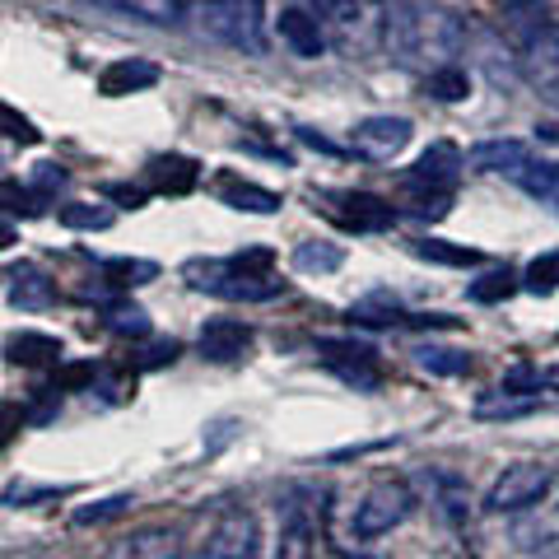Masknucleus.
Masks as SVG:
<instances>
[{
	"instance_id": "f8f14e48",
	"label": "nucleus",
	"mask_w": 559,
	"mask_h": 559,
	"mask_svg": "<svg viewBox=\"0 0 559 559\" xmlns=\"http://www.w3.org/2000/svg\"><path fill=\"white\" fill-rule=\"evenodd\" d=\"M154 84H159V66H154V61H140V57H121V61H112V66H103L98 94L127 98V94H140V90H154Z\"/></svg>"
},
{
	"instance_id": "9d476101",
	"label": "nucleus",
	"mask_w": 559,
	"mask_h": 559,
	"mask_svg": "<svg viewBox=\"0 0 559 559\" xmlns=\"http://www.w3.org/2000/svg\"><path fill=\"white\" fill-rule=\"evenodd\" d=\"M197 345L210 364H238V359H248V349H252V326L234 322V318H210L201 326Z\"/></svg>"
},
{
	"instance_id": "f03ea898",
	"label": "nucleus",
	"mask_w": 559,
	"mask_h": 559,
	"mask_svg": "<svg viewBox=\"0 0 559 559\" xmlns=\"http://www.w3.org/2000/svg\"><path fill=\"white\" fill-rule=\"evenodd\" d=\"M187 14L210 43L238 51H266V10H261V0H197Z\"/></svg>"
},
{
	"instance_id": "a211bd4d",
	"label": "nucleus",
	"mask_w": 559,
	"mask_h": 559,
	"mask_svg": "<svg viewBox=\"0 0 559 559\" xmlns=\"http://www.w3.org/2000/svg\"><path fill=\"white\" fill-rule=\"evenodd\" d=\"M10 364H24V369H43V364L61 359V341L47 336V331H20V336L5 341Z\"/></svg>"
},
{
	"instance_id": "a878e982",
	"label": "nucleus",
	"mask_w": 559,
	"mask_h": 559,
	"mask_svg": "<svg viewBox=\"0 0 559 559\" xmlns=\"http://www.w3.org/2000/svg\"><path fill=\"white\" fill-rule=\"evenodd\" d=\"M522 289V280L503 266V271H489V275H480L476 285H471V299L476 304H503V299H513V294Z\"/></svg>"
},
{
	"instance_id": "4c0bfd02",
	"label": "nucleus",
	"mask_w": 559,
	"mask_h": 559,
	"mask_svg": "<svg viewBox=\"0 0 559 559\" xmlns=\"http://www.w3.org/2000/svg\"><path fill=\"white\" fill-rule=\"evenodd\" d=\"M173 359H178V345H173V341H159V345H154L150 355H145V369H159V364H173Z\"/></svg>"
},
{
	"instance_id": "cd10ccee",
	"label": "nucleus",
	"mask_w": 559,
	"mask_h": 559,
	"mask_svg": "<svg viewBox=\"0 0 559 559\" xmlns=\"http://www.w3.org/2000/svg\"><path fill=\"white\" fill-rule=\"evenodd\" d=\"M61 224H66V229L94 234V229H108V224H112V210L108 205H84V201H75V205H61Z\"/></svg>"
},
{
	"instance_id": "393cba45",
	"label": "nucleus",
	"mask_w": 559,
	"mask_h": 559,
	"mask_svg": "<svg viewBox=\"0 0 559 559\" xmlns=\"http://www.w3.org/2000/svg\"><path fill=\"white\" fill-rule=\"evenodd\" d=\"M345 261V252L336 248V242H322V238H312V242H299V248H294V266L299 271H336Z\"/></svg>"
},
{
	"instance_id": "0eeeda50",
	"label": "nucleus",
	"mask_w": 559,
	"mask_h": 559,
	"mask_svg": "<svg viewBox=\"0 0 559 559\" xmlns=\"http://www.w3.org/2000/svg\"><path fill=\"white\" fill-rule=\"evenodd\" d=\"M411 121L406 117H364L355 131H349V150L364 154V159H396L401 150L411 145Z\"/></svg>"
},
{
	"instance_id": "e433bc0d",
	"label": "nucleus",
	"mask_w": 559,
	"mask_h": 559,
	"mask_svg": "<svg viewBox=\"0 0 559 559\" xmlns=\"http://www.w3.org/2000/svg\"><path fill=\"white\" fill-rule=\"evenodd\" d=\"M84 382H94V364H70L57 373V388H84Z\"/></svg>"
},
{
	"instance_id": "412c9836",
	"label": "nucleus",
	"mask_w": 559,
	"mask_h": 559,
	"mask_svg": "<svg viewBox=\"0 0 559 559\" xmlns=\"http://www.w3.org/2000/svg\"><path fill=\"white\" fill-rule=\"evenodd\" d=\"M159 275V266L145 257H108L103 261V280H112L117 289H135V285H150Z\"/></svg>"
},
{
	"instance_id": "58836bf2",
	"label": "nucleus",
	"mask_w": 559,
	"mask_h": 559,
	"mask_svg": "<svg viewBox=\"0 0 559 559\" xmlns=\"http://www.w3.org/2000/svg\"><path fill=\"white\" fill-rule=\"evenodd\" d=\"M112 197H117V201H131V205H140V201H145V191H135V187H112Z\"/></svg>"
},
{
	"instance_id": "ddd939ff",
	"label": "nucleus",
	"mask_w": 559,
	"mask_h": 559,
	"mask_svg": "<svg viewBox=\"0 0 559 559\" xmlns=\"http://www.w3.org/2000/svg\"><path fill=\"white\" fill-rule=\"evenodd\" d=\"M312 555V518L304 503H285L280 509V527H275V546L271 559H308Z\"/></svg>"
},
{
	"instance_id": "5701e85b",
	"label": "nucleus",
	"mask_w": 559,
	"mask_h": 559,
	"mask_svg": "<svg viewBox=\"0 0 559 559\" xmlns=\"http://www.w3.org/2000/svg\"><path fill=\"white\" fill-rule=\"evenodd\" d=\"M117 10H127L131 20H145V24H178L187 14L182 0H117Z\"/></svg>"
},
{
	"instance_id": "473e14b6",
	"label": "nucleus",
	"mask_w": 559,
	"mask_h": 559,
	"mask_svg": "<svg viewBox=\"0 0 559 559\" xmlns=\"http://www.w3.org/2000/svg\"><path fill=\"white\" fill-rule=\"evenodd\" d=\"M308 5L326 24H355L359 20V0H308Z\"/></svg>"
},
{
	"instance_id": "2eb2a0df",
	"label": "nucleus",
	"mask_w": 559,
	"mask_h": 559,
	"mask_svg": "<svg viewBox=\"0 0 559 559\" xmlns=\"http://www.w3.org/2000/svg\"><path fill=\"white\" fill-rule=\"evenodd\" d=\"M466 164L480 173H509V178H518V173L532 164V150L522 145V140H480V145L466 154Z\"/></svg>"
},
{
	"instance_id": "a19ab883",
	"label": "nucleus",
	"mask_w": 559,
	"mask_h": 559,
	"mask_svg": "<svg viewBox=\"0 0 559 559\" xmlns=\"http://www.w3.org/2000/svg\"><path fill=\"white\" fill-rule=\"evenodd\" d=\"M201 559H205V555H201Z\"/></svg>"
},
{
	"instance_id": "7c9ffc66",
	"label": "nucleus",
	"mask_w": 559,
	"mask_h": 559,
	"mask_svg": "<svg viewBox=\"0 0 559 559\" xmlns=\"http://www.w3.org/2000/svg\"><path fill=\"white\" fill-rule=\"evenodd\" d=\"M433 489H439V509L448 513V522H466V485L457 476L433 471Z\"/></svg>"
},
{
	"instance_id": "dca6fc26",
	"label": "nucleus",
	"mask_w": 559,
	"mask_h": 559,
	"mask_svg": "<svg viewBox=\"0 0 559 559\" xmlns=\"http://www.w3.org/2000/svg\"><path fill=\"white\" fill-rule=\"evenodd\" d=\"M280 43H285L294 57H322L326 51V33L318 14H304V10H285L280 14Z\"/></svg>"
},
{
	"instance_id": "20e7f679",
	"label": "nucleus",
	"mask_w": 559,
	"mask_h": 559,
	"mask_svg": "<svg viewBox=\"0 0 559 559\" xmlns=\"http://www.w3.org/2000/svg\"><path fill=\"white\" fill-rule=\"evenodd\" d=\"M415 513V495L406 480H378L369 495H364L355 503V518H349V532H355L359 540H378L396 532L401 522H406Z\"/></svg>"
},
{
	"instance_id": "9b49d317",
	"label": "nucleus",
	"mask_w": 559,
	"mask_h": 559,
	"mask_svg": "<svg viewBox=\"0 0 559 559\" xmlns=\"http://www.w3.org/2000/svg\"><path fill=\"white\" fill-rule=\"evenodd\" d=\"M326 364L355 388H378V349L369 341H322Z\"/></svg>"
},
{
	"instance_id": "aec40b11",
	"label": "nucleus",
	"mask_w": 559,
	"mask_h": 559,
	"mask_svg": "<svg viewBox=\"0 0 559 559\" xmlns=\"http://www.w3.org/2000/svg\"><path fill=\"white\" fill-rule=\"evenodd\" d=\"M341 205H345L341 210L345 224H355V229H388V224L396 219V210L382 197H369V191H345Z\"/></svg>"
},
{
	"instance_id": "c9c22d12",
	"label": "nucleus",
	"mask_w": 559,
	"mask_h": 559,
	"mask_svg": "<svg viewBox=\"0 0 559 559\" xmlns=\"http://www.w3.org/2000/svg\"><path fill=\"white\" fill-rule=\"evenodd\" d=\"M0 117H5V135H10V140H20V145H33V140H38V131H33V121H24L14 108H0Z\"/></svg>"
},
{
	"instance_id": "f3484780",
	"label": "nucleus",
	"mask_w": 559,
	"mask_h": 559,
	"mask_svg": "<svg viewBox=\"0 0 559 559\" xmlns=\"http://www.w3.org/2000/svg\"><path fill=\"white\" fill-rule=\"evenodd\" d=\"M145 178L154 182V191H173V197H182V191L197 187L201 164L187 159V154H154L150 168H145Z\"/></svg>"
},
{
	"instance_id": "1a4fd4ad",
	"label": "nucleus",
	"mask_w": 559,
	"mask_h": 559,
	"mask_svg": "<svg viewBox=\"0 0 559 559\" xmlns=\"http://www.w3.org/2000/svg\"><path fill=\"white\" fill-rule=\"evenodd\" d=\"M462 168H466V159L457 154V145L439 140V145H429L415 159V168L406 173V191H452V187H457Z\"/></svg>"
},
{
	"instance_id": "72a5a7b5",
	"label": "nucleus",
	"mask_w": 559,
	"mask_h": 559,
	"mask_svg": "<svg viewBox=\"0 0 559 559\" xmlns=\"http://www.w3.org/2000/svg\"><path fill=\"white\" fill-rule=\"evenodd\" d=\"M127 495H117V499H103V503H94V509H80L75 513V522H80V527H90V522H108V518H121V513H127Z\"/></svg>"
},
{
	"instance_id": "6e6552de",
	"label": "nucleus",
	"mask_w": 559,
	"mask_h": 559,
	"mask_svg": "<svg viewBox=\"0 0 559 559\" xmlns=\"http://www.w3.org/2000/svg\"><path fill=\"white\" fill-rule=\"evenodd\" d=\"M205 559H257V518L229 509L205 536Z\"/></svg>"
},
{
	"instance_id": "bb28decb",
	"label": "nucleus",
	"mask_w": 559,
	"mask_h": 559,
	"mask_svg": "<svg viewBox=\"0 0 559 559\" xmlns=\"http://www.w3.org/2000/svg\"><path fill=\"white\" fill-rule=\"evenodd\" d=\"M103 326L117 331V336H150V312L135 304H112L103 312Z\"/></svg>"
},
{
	"instance_id": "39448f33",
	"label": "nucleus",
	"mask_w": 559,
	"mask_h": 559,
	"mask_svg": "<svg viewBox=\"0 0 559 559\" xmlns=\"http://www.w3.org/2000/svg\"><path fill=\"white\" fill-rule=\"evenodd\" d=\"M550 485H555L550 466H509L495 485H489L485 513H522V509H532V503L546 499Z\"/></svg>"
},
{
	"instance_id": "6ab92c4d",
	"label": "nucleus",
	"mask_w": 559,
	"mask_h": 559,
	"mask_svg": "<svg viewBox=\"0 0 559 559\" xmlns=\"http://www.w3.org/2000/svg\"><path fill=\"white\" fill-rule=\"evenodd\" d=\"M219 201L224 205H234V210H248V215H275L280 201L275 191H266V187H257V182H242V178H219Z\"/></svg>"
},
{
	"instance_id": "4be33fe9",
	"label": "nucleus",
	"mask_w": 559,
	"mask_h": 559,
	"mask_svg": "<svg viewBox=\"0 0 559 559\" xmlns=\"http://www.w3.org/2000/svg\"><path fill=\"white\" fill-rule=\"evenodd\" d=\"M415 364L425 373L433 378H462L471 369V359L462 355V349H443V345H425V349H415Z\"/></svg>"
},
{
	"instance_id": "f704fd0d",
	"label": "nucleus",
	"mask_w": 559,
	"mask_h": 559,
	"mask_svg": "<svg viewBox=\"0 0 559 559\" xmlns=\"http://www.w3.org/2000/svg\"><path fill=\"white\" fill-rule=\"evenodd\" d=\"M70 178H66V168H57V164H38L33 168V191L38 197H51V191H61Z\"/></svg>"
},
{
	"instance_id": "2f4dec72",
	"label": "nucleus",
	"mask_w": 559,
	"mask_h": 559,
	"mask_svg": "<svg viewBox=\"0 0 559 559\" xmlns=\"http://www.w3.org/2000/svg\"><path fill=\"white\" fill-rule=\"evenodd\" d=\"M522 289H532V294H550V289H559V252L536 257L532 266H527V280H522Z\"/></svg>"
},
{
	"instance_id": "f257e3e1",
	"label": "nucleus",
	"mask_w": 559,
	"mask_h": 559,
	"mask_svg": "<svg viewBox=\"0 0 559 559\" xmlns=\"http://www.w3.org/2000/svg\"><path fill=\"white\" fill-rule=\"evenodd\" d=\"M466 28L452 10L429 5V0H406L388 10V51L401 66L415 70H443L462 57Z\"/></svg>"
},
{
	"instance_id": "7ed1b4c3",
	"label": "nucleus",
	"mask_w": 559,
	"mask_h": 559,
	"mask_svg": "<svg viewBox=\"0 0 559 559\" xmlns=\"http://www.w3.org/2000/svg\"><path fill=\"white\" fill-rule=\"evenodd\" d=\"M182 275H187V285H191V289L215 294V299H242V304L275 299V294L285 289L275 275H252V271H242L234 257H229V261H215V257H205V261H187Z\"/></svg>"
},
{
	"instance_id": "ea45409f",
	"label": "nucleus",
	"mask_w": 559,
	"mask_h": 559,
	"mask_svg": "<svg viewBox=\"0 0 559 559\" xmlns=\"http://www.w3.org/2000/svg\"><path fill=\"white\" fill-rule=\"evenodd\" d=\"M90 5H117V0H90Z\"/></svg>"
},
{
	"instance_id": "423d86ee",
	"label": "nucleus",
	"mask_w": 559,
	"mask_h": 559,
	"mask_svg": "<svg viewBox=\"0 0 559 559\" xmlns=\"http://www.w3.org/2000/svg\"><path fill=\"white\" fill-rule=\"evenodd\" d=\"M522 80L532 84V90L555 103L559 108V28H546L540 24L527 43H522Z\"/></svg>"
},
{
	"instance_id": "c85d7f7f",
	"label": "nucleus",
	"mask_w": 559,
	"mask_h": 559,
	"mask_svg": "<svg viewBox=\"0 0 559 559\" xmlns=\"http://www.w3.org/2000/svg\"><path fill=\"white\" fill-rule=\"evenodd\" d=\"M518 182L540 201H559V164H527L518 173Z\"/></svg>"
},
{
	"instance_id": "b1692460",
	"label": "nucleus",
	"mask_w": 559,
	"mask_h": 559,
	"mask_svg": "<svg viewBox=\"0 0 559 559\" xmlns=\"http://www.w3.org/2000/svg\"><path fill=\"white\" fill-rule=\"evenodd\" d=\"M415 257L439 261V266H476V261H480L476 248H457V242H443V238H419L415 242Z\"/></svg>"
},
{
	"instance_id": "4468645a",
	"label": "nucleus",
	"mask_w": 559,
	"mask_h": 559,
	"mask_svg": "<svg viewBox=\"0 0 559 559\" xmlns=\"http://www.w3.org/2000/svg\"><path fill=\"white\" fill-rule=\"evenodd\" d=\"M5 294H10V304H14V308L38 312V308H51V299H57V285H51V280H47L38 266L20 261V266H10V271H5Z\"/></svg>"
},
{
	"instance_id": "c756f323",
	"label": "nucleus",
	"mask_w": 559,
	"mask_h": 559,
	"mask_svg": "<svg viewBox=\"0 0 559 559\" xmlns=\"http://www.w3.org/2000/svg\"><path fill=\"white\" fill-rule=\"evenodd\" d=\"M429 94L439 103H462L471 94V80L462 75L457 66H443V70H429Z\"/></svg>"
}]
</instances>
